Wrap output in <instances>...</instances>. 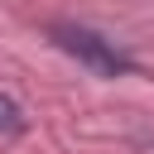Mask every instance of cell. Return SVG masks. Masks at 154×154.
Wrapping results in <instances>:
<instances>
[{"instance_id": "obj_1", "label": "cell", "mask_w": 154, "mask_h": 154, "mask_svg": "<svg viewBox=\"0 0 154 154\" xmlns=\"http://www.w3.org/2000/svg\"><path fill=\"white\" fill-rule=\"evenodd\" d=\"M48 38L67 58H77L87 72H96V77H125V72H135V58L116 38H106V34L87 29V24H48Z\"/></svg>"}, {"instance_id": "obj_2", "label": "cell", "mask_w": 154, "mask_h": 154, "mask_svg": "<svg viewBox=\"0 0 154 154\" xmlns=\"http://www.w3.org/2000/svg\"><path fill=\"white\" fill-rule=\"evenodd\" d=\"M14 135H24V111H19V101L0 96V140H14Z\"/></svg>"}]
</instances>
